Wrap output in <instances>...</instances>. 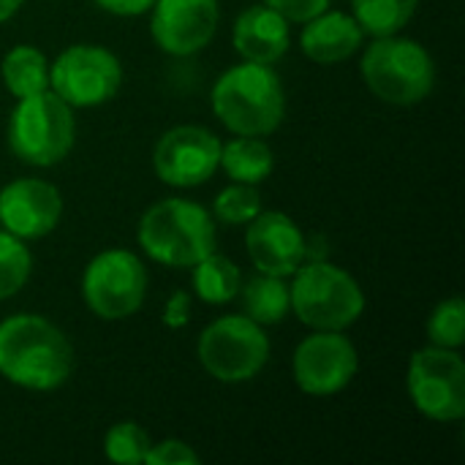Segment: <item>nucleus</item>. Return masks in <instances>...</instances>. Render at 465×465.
<instances>
[{"instance_id": "f257e3e1", "label": "nucleus", "mask_w": 465, "mask_h": 465, "mask_svg": "<svg viewBox=\"0 0 465 465\" xmlns=\"http://www.w3.org/2000/svg\"><path fill=\"white\" fill-rule=\"evenodd\" d=\"M68 335L38 313H14L0 322V376L27 392H54L74 373Z\"/></svg>"}, {"instance_id": "f03ea898", "label": "nucleus", "mask_w": 465, "mask_h": 465, "mask_svg": "<svg viewBox=\"0 0 465 465\" xmlns=\"http://www.w3.org/2000/svg\"><path fill=\"white\" fill-rule=\"evenodd\" d=\"M210 106L232 136H270L286 117V90L272 65L242 60L215 79Z\"/></svg>"}, {"instance_id": "7ed1b4c3", "label": "nucleus", "mask_w": 465, "mask_h": 465, "mask_svg": "<svg viewBox=\"0 0 465 465\" xmlns=\"http://www.w3.org/2000/svg\"><path fill=\"white\" fill-rule=\"evenodd\" d=\"M136 242L147 259L163 267L191 270L218 248V229L204 204L185 196H169L153 202L142 213Z\"/></svg>"}, {"instance_id": "20e7f679", "label": "nucleus", "mask_w": 465, "mask_h": 465, "mask_svg": "<svg viewBox=\"0 0 465 465\" xmlns=\"http://www.w3.org/2000/svg\"><path fill=\"white\" fill-rule=\"evenodd\" d=\"M289 294L292 313L308 330L346 332L362 319L368 305L360 281L330 259L302 262L289 278Z\"/></svg>"}, {"instance_id": "39448f33", "label": "nucleus", "mask_w": 465, "mask_h": 465, "mask_svg": "<svg viewBox=\"0 0 465 465\" xmlns=\"http://www.w3.org/2000/svg\"><path fill=\"white\" fill-rule=\"evenodd\" d=\"M365 87L384 104L414 106L436 87V63L430 52L401 33L373 38L360 60Z\"/></svg>"}, {"instance_id": "423d86ee", "label": "nucleus", "mask_w": 465, "mask_h": 465, "mask_svg": "<svg viewBox=\"0 0 465 465\" xmlns=\"http://www.w3.org/2000/svg\"><path fill=\"white\" fill-rule=\"evenodd\" d=\"M8 150L27 166H57L76 142L74 109L52 90L19 98L5 128Z\"/></svg>"}, {"instance_id": "0eeeda50", "label": "nucleus", "mask_w": 465, "mask_h": 465, "mask_svg": "<svg viewBox=\"0 0 465 465\" xmlns=\"http://www.w3.org/2000/svg\"><path fill=\"white\" fill-rule=\"evenodd\" d=\"M270 335L262 324L242 313H229L210 322L196 338V357L207 376L218 384L253 381L270 362Z\"/></svg>"}, {"instance_id": "6e6552de", "label": "nucleus", "mask_w": 465, "mask_h": 465, "mask_svg": "<svg viewBox=\"0 0 465 465\" xmlns=\"http://www.w3.org/2000/svg\"><path fill=\"white\" fill-rule=\"evenodd\" d=\"M147 267L128 248H106L95 253L82 272V300L101 322H125L136 316L147 300Z\"/></svg>"}, {"instance_id": "1a4fd4ad", "label": "nucleus", "mask_w": 465, "mask_h": 465, "mask_svg": "<svg viewBox=\"0 0 465 465\" xmlns=\"http://www.w3.org/2000/svg\"><path fill=\"white\" fill-rule=\"evenodd\" d=\"M406 390L411 406L430 422H460L465 417V360L460 349L425 346L409 360Z\"/></svg>"}, {"instance_id": "9d476101", "label": "nucleus", "mask_w": 465, "mask_h": 465, "mask_svg": "<svg viewBox=\"0 0 465 465\" xmlns=\"http://www.w3.org/2000/svg\"><path fill=\"white\" fill-rule=\"evenodd\" d=\"M123 84L120 57L101 44L65 46L49 63V90L74 112L112 101Z\"/></svg>"}, {"instance_id": "9b49d317", "label": "nucleus", "mask_w": 465, "mask_h": 465, "mask_svg": "<svg viewBox=\"0 0 465 465\" xmlns=\"http://www.w3.org/2000/svg\"><path fill=\"white\" fill-rule=\"evenodd\" d=\"M360 371V351L341 330H311L292 357V376L300 392L330 398L343 392Z\"/></svg>"}, {"instance_id": "f8f14e48", "label": "nucleus", "mask_w": 465, "mask_h": 465, "mask_svg": "<svg viewBox=\"0 0 465 465\" xmlns=\"http://www.w3.org/2000/svg\"><path fill=\"white\" fill-rule=\"evenodd\" d=\"M221 142L204 125H174L153 147V172L169 188H199L218 172Z\"/></svg>"}, {"instance_id": "ddd939ff", "label": "nucleus", "mask_w": 465, "mask_h": 465, "mask_svg": "<svg viewBox=\"0 0 465 465\" xmlns=\"http://www.w3.org/2000/svg\"><path fill=\"white\" fill-rule=\"evenodd\" d=\"M153 44L172 57H193L218 33V0H155L150 5Z\"/></svg>"}, {"instance_id": "4468645a", "label": "nucleus", "mask_w": 465, "mask_h": 465, "mask_svg": "<svg viewBox=\"0 0 465 465\" xmlns=\"http://www.w3.org/2000/svg\"><path fill=\"white\" fill-rule=\"evenodd\" d=\"M63 218L60 191L41 177H16L0 188V229L19 240H41Z\"/></svg>"}, {"instance_id": "2eb2a0df", "label": "nucleus", "mask_w": 465, "mask_h": 465, "mask_svg": "<svg viewBox=\"0 0 465 465\" xmlns=\"http://www.w3.org/2000/svg\"><path fill=\"white\" fill-rule=\"evenodd\" d=\"M245 251L256 272L292 278L305 262V234L281 210H262L245 223Z\"/></svg>"}, {"instance_id": "dca6fc26", "label": "nucleus", "mask_w": 465, "mask_h": 465, "mask_svg": "<svg viewBox=\"0 0 465 465\" xmlns=\"http://www.w3.org/2000/svg\"><path fill=\"white\" fill-rule=\"evenodd\" d=\"M232 44L242 60L275 65L292 46V22L267 3L248 5L232 25Z\"/></svg>"}, {"instance_id": "f3484780", "label": "nucleus", "mask_w": 465, "mask_h": 465, "mask_svg": "<svg viewBox=\"0 0 465 465\" xmlns=\"http://www.w3.org/2000/svg\"><path fill=\"white\" fill-rule=\"evenodd\" d=\"M365 33L351 16V11L324 8L322 14L302 22L300 49L308 60L319 65H335L354 57L362 49Z\"/></svg>"}, {"instance_id": "a211bd4d", "label": "nucleus", "mask_w": 465, "mask_h": 465, "mask_svg": "<svg viewBox=\"0 0 465 465\" xmlns=\"http://www.w3.org/2000/svg\"><path fill=\"white\" fill-rule=\"evenodd\" d=\"M240 313L262 327L281 324L292 313V294H289V278L253 272L251 278H242L237 297Z\"/></svg>"}, {"instance_id": "6ab92c4d", "label": "nucleus", "mask_w": 465, "mask_h": 465, "mask_svg": "<svg viewBox=\"0 0 465 465\" xmlns=\"http://www.w3.org/2000/svg\"><path fill=\"white\" fill-rule=\"evenodd\" d=\"M218 169L232 183L259 185L272 174L275 153L270 142H264V136H232L229 142H221Z\"/></svg>"}, {"instance_id": "aec40b11", "label": "nucleus", "mask_w": 465, "mask_h": 465, "mask_svg": "<svg viewBox=\"0 0 465 465\" xmlns=\"http://www.w3.org/2000/svg\"><path fill=\"white\" fill-rule=\"evenodd\" d=\"M0 79L16 101L44 93L49 90V57L33 44H16L0 60Z\"/></svg>"}, {"instance_id": "412c9836", "label": "nucleus", "mask_w": 465, "mask_h": 465, "mask_svg": "<svg viewBox=\"0 0 465 465\" xmlns=\"http://www.w3.org/2000/svg\"><path fill=\"white\" fill-rule=\"evenodd\" d=\"M242 270L229 256L213 251L191 267V289L204 305H226L237 297Z\"/></svg>"}, {"instance_id": "4be33fe9", "label": "nucleus", "mask_w": 465, "mask_h": 465, "mask_svg": "<svg viewBox=\"0 0 465 465\" xmlns=\"http://www.w3.org/2000/svg\"><path fill=\"white\" fill-rule=\"evenodd\" d=\"M349 3H351V16L371 38L401 33L420 8V0H349Z\"/></svg>"}, {"instance_id": "5701e85b", "label": "nucleus", "mask_w": 465, "mask_h": 465, "mask_svg": "<svg viewBox=\"0 0 465 465\" xmlns=\"http://www.w3.org/2000/svg\"><path fill=\"white\" fill-rule=\"evenodd\" d=\"M33 272V253L25 240L0 229V302L16 297Z\"/></svg>"}, {"instance_id": "b1692460", "label": "nucleus", "mask_w": 465, "mask_h": 465, "mask_svg": "<svg viewBox=\"0 0 465 465\" xmlns=\"http://www.w3.org/2000/svg\"><path fill=\"white\" fill-rule=\"evenodd\" d=\"M262 193L259 185L248 183H232L223 191H218L213 202V218L226 226H245L262 213Z\"/></svg>"}, {"instance_id": "393cba45", "label": "nucleus", "mask_w": 465, "mask_h": 465, "mask_svg": "<svg viewBox=\"0 0 465 465\" xmlns=\"http://www.w3.org/2000/svg\"><path fill=\"white\" fill-rule=\"evenodd\" d=\"M150 444H153L150 433L142 425L125 420V422H117V425H112L106 430V436H104V455H106L109 463L144 465V458L150 452Z\"/></svg>"}, {"instance_id": "a878e982", "label": "nucleus", "mask_w": 465, "mask_h": 465, "mask_svg": "<svg viewBox=\"0 0 465 465\" xmlns=\"http://www.w3.org/2000/svg\"><path fill=\"white\" fill-rule=\"evenodd\" d=\"M428 343L444 349H463L465 343V302L460 297L441 300L428 319Z\"/></svg>"}, {"instance_id": "bb28decb", "label": "nucleus", "mask_w": 465, "mask_h": 465, "mask_svg": "<svg viewBox=\"0 0 465 465\" xmlns=\"http://www.w3.org/2000/svg\"><path fill=\"white\" fill-rule=\"evenodd\" d=\"M199 452L183 439H163L150 444L144 465H199Z\"/></svg>"}, {"instance_id": "cd10ccee", "label": "nucleus", "mask_w": 465, "mask_h": 465, "mask_svg": "<svg viewBox=\"0 0 465 465\" xmlns=\"http://www.w3.org/2000/svg\"><path fill=\"white\" fill-rule=\"evenodd\" d=\"M262 3H267L270 8L283 14L292 25H302L311 16H316L332 5V0H262Z\"/></svg>"}, {"instance_id": "c85d7f7f", "label": "nucleus", "mask_w": 465, "mask_h": 465, "mask_svg": "<svg viewBox=\"0 0 465 465\" xmlns=\"http://www.w3.org/2000/svg\"><path fill=\"white\" fill-rule=\"evenodd\" d=\"M191 305H193L191 294L183 292V289H174L166 297V302H163V313H161L163 327L166 330H183V327H188V322H191Z\"/></svg>"}, {"instance_id": "c756f323", "label": "nucleus", "mask_w": 465, "mask_h": 465, "mask_svg": "<svg viewBox=\"0 0 465 465\" xmlns=\"http://www.w3.org/2000/svg\"><path fill=\"white\" fill-rule=\"evenodd\" d=\"M93 3L114 16H142L150 11L155 0H93Z\"/></svg>"}, {"instance_id": "7c9ffc66", "label": "nucleus", "mask_w": 465, "mask_h": 465, "mask_svg": "<svg viewBox=\"0 0 465 465\" xmlns=\"http://www.w3.org/2000/svg\"><path fill=\"white\" fill-rule=\"evenodd\" d=\"M22 3H25V0H0V25L8 22V19L22 8Z\"/></svg>"}]
</instances>
